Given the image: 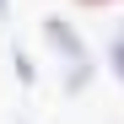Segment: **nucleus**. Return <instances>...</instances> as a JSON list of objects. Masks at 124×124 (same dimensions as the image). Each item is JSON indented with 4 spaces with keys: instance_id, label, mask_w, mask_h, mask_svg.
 Returning a JSON list of instances; mask_svg holds the SVG:
<instances>
[{
    "instance_id": "nucleus-5",
    "label": "nucleus",
    "mask_w": 124,
    "mask_h": 124,
    "mask_svg": "<svg viewBox=\"0 0 124 124\" xmlns=\"http://www.w3.org/2000/svg\"><path fill=\"white\" fill-rule=\"evenodd\" d=\"M6 16H11V0H0V22H6Z\"/></svg>"
},
{
    "instance_id": "nucleus-1",
    "label": "nucleus",
    "mask_w": 124,
    "mask_h": 124,
    "mask_svg": "<svg viewBox=\"0 0 124 124\" xmlns=\"http://www.w3.org/2000/svg\"><path fill=\"white\" fill-rule=\"evenodd\" d=\"M43 43L59 54V65H65V92H70V97H81V92L92 86V76H97L86 43H81V32L65 22V16H43Z\"/></svg>"
},
{
    "instance_id": "nucleus-3",
    "label": "nucleus",
    "mask_w": 124,
    "mask_h": 124,
    "mask_svg": "<svg viewBox=\"0 0 124 124\" xmlns=\"http://www.w3.org/2000/svg\"><path fill=\"white\" fill-rule=\"evenodd\" d=\"M11 59H16V81H22V86H32V81H38V70H32L27 49H11Z\"/></svg>"
},
{
    "instance_id": "nucleus-4",
    "label": "nucleus",
    "mask_w": 124,
    "mask_h": 124,
    "mask_svg": "<svg viewBox=\"0 0 124 124\" xmlns=\"http://www.w3.org/2000/svg\"><path fill=\"white\" fill-rule=\"evenodd\" d=\"M76 6H86V11H108V6H124V0H76Z\"/></svg>"
},
{
    "instance_id": "nucleus-6",
    "label": "nucleus",
    "mask_w": 124,
    "mask_h": 124,
    "mask_svg": "<svg viewBox=\"0 0 124 124\" xmlns=\"http://www.w3.org/2000/svg\"><path fill=\"white\" fill-rule=\"evenodd\" d=\"M0 54H6V38H0Z\"/></svg>"
},
{
    "instance_id": "nucleus-2",
    "label": "nucleus",
    "mask_w": 124,
    "mask_h": 124,
    "mask_svg": "<svg viewBox=\"0 0 124 124\" xmlns=\"http://www.w3.org/2000/svg\"><path fill=\"white\" fill-rule=\"evenodd\" d=\"M108 70H113V81L124 86V22H119L113 38H108Z\"/></svg>"
}]
</instances>
